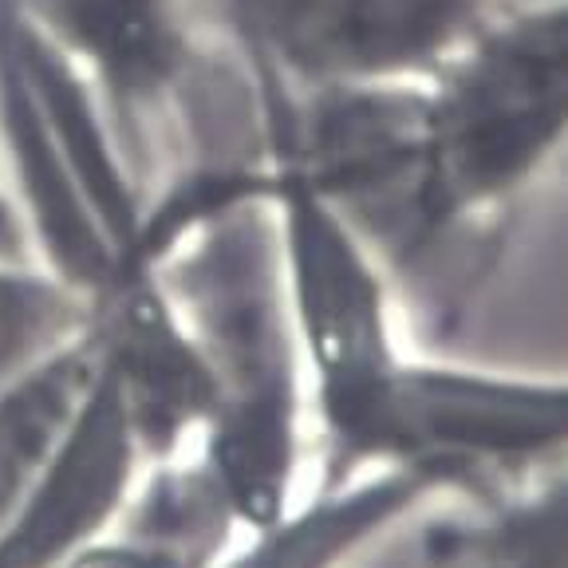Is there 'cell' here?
<instances>
[{
    "mask_svg": "<svg viewBox=\"0 0 568 568\" xmlns=\"http://www.w3.org/2000/svg\"><path fill=\"white\" fill-rule=\"evenodd\" d=\"M159 273L210 379V418L194 450L241 529L261 532L304 497L312 435L261 162L178 230Z\"/></svg>",
    "mask_w": 568,
    "mask_h": 568,
    "instance_id": "obj_1",
    "label": "cell"
},
{
    "mask_svg": "<svg viewBox=\"0 0 568 568\" xmlns=\"http://www.w3.org/2000/svg\"><path fill=\"white\" fill-rule=\"evenodd\" d=\"M565 131V0L497 4L423 80V166L407 257L514 205L557 162Z\"/></svg>",
    "mask_w": 568,
    "mask_h": 568,
    "instance_id": "obj_2",
    "label": "cell"
},
{
    "mask_svg": "<svg viewBox=\"0 0 568 568\" xmlns=\"http://www.w3.org/2000/svg\"><path fill=\"white\" fill-rule=\"evenodd\" d=\"M261 182L320 443L316 486L359 478L372 474L375 423L410 352L390 304L387 268L372 241L288 159L261 151Z\"/></svg>",
    "mask_w": 568,
    "mask_h": 568,
    "instance_id": "obj_3",
    "label": "cell"
},
{
    "mask_svg": "<svg viewBox=\"0 0 568 568\" xmlns=\"http://www.w3.org/2000/svg\"><path fill=\"white\" fill-rule=\"evenodd\" d=\"M568 379L407 352L383 399L367 470H407L438 494L478 497L560 478Z\"/></svg>",
    "mask_w": 568,
    "mask_h": 568,
    "instance_id": "obj_4",
    "label": "cell"
},
{
    "mask_svg": "<svg viewBox=\"0 0 568 568\" xmlns=\"http://www.w3.org/2000/svg\"><path fill=\"white\" fill-rule=\"evenodd\" d=\"M253 71L284 88L423 83L497 0H205Z\"/></svg>",
    "mask_w": 568,
    "mask_h": 568,
    "instance_id": "obj_5",
    "label": "cell"
},
{
    "mask_svg": "<svg viewBox=\"0 0 568 568\" xmlns=\"http://www.w3.org/2000/svg\"><path fill=\"white\" fill-rule=\"evenodd\" d=\"M17 9L131 134L178 111L210 60L186 24V0H17Z\"/></svg>",
    "mask_w": 568,
    "mask_h": 568,
    "instance_id": "obj_6",
    "label": "cell"
},
{
    "mask_svg": "<svg viewBox=\"0 0 568 568\" xmlns=\"http://www.w3.org/2000/svg\"><path fill=\"white\" fill-rule=\"evenodd\" d=\"M146 466L151 454L103 364L60 450L0 529V568H63L119 521Z\"/></svg>",
    "mask_w": 568,
    "mask_h": 568,
    "instance_id": "obj_7",
    "label": "cell"
},
{
    "mask_svg": "<svg viewBox=\"0 0 568 568\" xmlns=\"http://www.w3.org/2000/svg\"><path fill=\"white\" fill-rule=\"evenodd\" d=\"M248 532L202 454L151 462L111 529L63 568H222Z\"/></svg>",
    "mask_w": 568,
    "mask_h": 568,
    "instance_id": "obj_8",
    "label": "cell"
},
{
    "mask_svg": "<svg viewBox=\"0 0 568 568\" xmlns=\"http://www.w3.org/2000/svg\"><path fill=\"white\" fill-rule=\"evenodd\" d=\"M103 372L95 324L55 344L0 383V529L44 474Z\"/></svg>",
    "mask_w": 568,
    "mask_h": 568,
    "instance_id": "obj_9",
    "label": "cell"
},
{
    "mask_svg": "<svg viewBox=\"0 0 568 568\" xmlns=\"http://www.w3.org/2000/svg\"><path fill=\"white\" fill-rule=\"evenodd\" d=\"M88 320V301L40 261L0 257V383L75 336Z\"/></svg>",
    "mask_w": 568,
    "mask_h": 568,
    "instance_id": "obj_10",
    "label": "cell"
},
{
    "mask_svg": "<svg viewBox=\"0 0 568 568\" xmlns=\"http://www.w3.org/2000/svg\"><path fill=\"white\" fill-rule=\"evenodd\" d=\"M0 257L32 261V253H28L24 222H20L17 202H12V194H9V186H4V182H0Z\"/></svg>",
    "mask_w": 568,
    "mask_h": 568,
    "instance_id": "obj_11",
    "label": "cell"
},
{
    "mask_svg": "<svg viewBox=\"0 0 568 568\" xmlns=\"http://www.w3.org/2000/svg\"><path fill=\"white\" fill-rule=\"evenodd\" d=\"M497 4H525V0H497Z\"/></svg>",
    "mask_w": 568,
    "mask_h": 568,
    "instance_id": "obj_12",
    "label": "cell"
}]
</instances>
